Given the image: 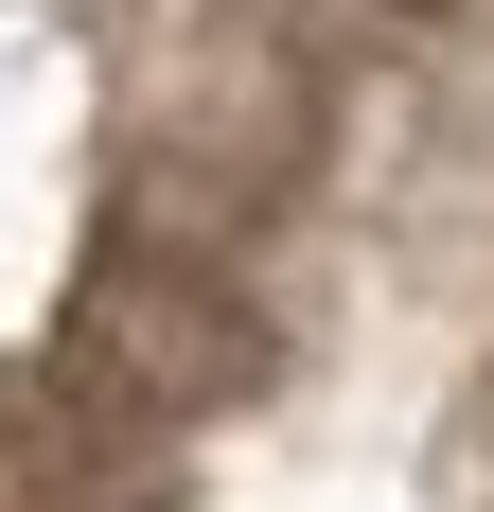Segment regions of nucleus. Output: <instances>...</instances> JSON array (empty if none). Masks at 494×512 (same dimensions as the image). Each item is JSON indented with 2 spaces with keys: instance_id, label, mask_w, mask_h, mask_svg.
<instances>
[]
</instances>
